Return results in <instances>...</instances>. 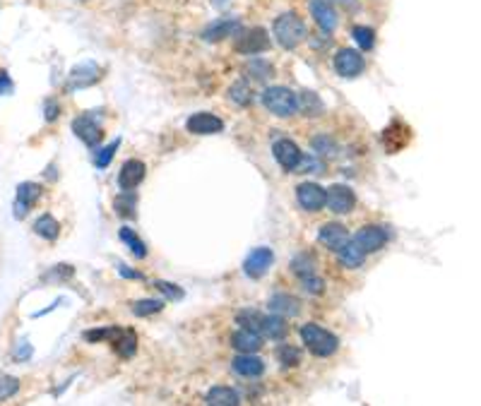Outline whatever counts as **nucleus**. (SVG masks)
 I'll list each match as a JSON object with an SVG mask.
<instances>
[{
  "label": "nucleus",
  "mask_w": 481,
  "mask_h": 406,
  "mask_svg": "<svg viewBox=\"0 0 481 406\" xmlns=\"http://www.w3.org/2000/svg\"><path fill=\"white\" fill-rule=\"evenodd\" d=\"M308 27L296 12H284L275 20V39L280 41L282 48H296L299 43L306 41Z\"/></svg>",
  "instance_id": "f257e3e1"
},
{
  "label": "nucleus",
  "mask_w": 481,
  "mask_h": 406,
  "mask_svg": "<svg viewBox=\"0 0 481 406\" xmlns=\"http://www.w3.org/2000/svg\"><path fill=\"white\" fill-rule=\"evenodd\" d=\"M301 339H303V344H306L308 351H311L313 356H320V358L332 356V353L339 348V339L334 337L332 332H327L325 327L315 325V322H308V325L301 327Z\"/></svg>",
  "instance_id": "f03ea898"
},
{
  "label": "nucleus",
  "mask_w": 481,
  "mask_h": 406,
  "mask_svg": "<svg viewBox=\"0 0 481 406\" xmlns=\"http://www.w3.org/2000/svg\"><path fill=\"white\" fill-rule=\"evenodd\" d=\"M263 106L272 116L289 118L296 113V92H291L289 87H270L263 92Z\"/></svg>",
  "instance_id": "7ed1b4c3"
},
{
  "label": "nucleus",
  "mask_w": 481,
  "mask_h": 406,
  "mask_svg": "<svg viewBox=\"0 0 481 406\" xmlns=\"http://www.w3.org/2000/svg\"><path fill=\"white\" fill-rule=\"evenodd\" d=\"M233 48H236L238 53H243V55L265 53V50L270 48V34L263 27H253L248 31H240V34L236 36Z\"/></svg>",
  "instance_id": "20e7f679"
},
{
  "label": "nucleus",
  "mask_w": 481,
  "mask_h": 406,
  "mask_svg": "<svg viewBox=\"0 0 481 406\" xmlns=\"http://www.w3.org/2000/svg\"><path fill=\"white\" fill-rule=\"evenodd\" d=\"M364 68H366V60L356 48H342L337 50V55H334V70H337L339 78H349V80L359 78V75L364 73Z\"/></svg>",
  "instance_id": "39448f33"
},
{
  "label": "nucleus",
  "mask_w": 481,
  "mask_h": 406,
  "mask_svg": "<svg viewBox=\"0 0 481 406\" xmlns=\"http://www.w3.org/2000/svg\"><path fill=\"white\" fill-rule=\"evenodd\" d=\"M352 240L366 252V255H371V252H378L381 248H385V243H388V231H385L383 226L371 224V226L359 228L356 236H354Z\"/></svg>",
  "instance_id": "423d86ee"
},
{
  "label": "nucleus",
  "mask_w": 481,
  "mask_h": 406,
  "mask_svg": "<svg viewBox=\"0 0 481 406\" xmlns=\"http://www.w3.org/2000/svg\"><path fill=\"white\" fill-rule=\"evenodd\" d=\"M325 205L334 214H349L356 207V195H354L349 186H339L337 183L325 193Z\"/></svg>",
  "instance_id": "0eeeda50"
},
{
  "label": "nucleus",
  "mask_w": 481,
  "mask_h": 406,
  "mask_svg": "<svg viewBox=\"0 0 481 406\" xmlns=\"http://www.w3.org/2000/svg\"><path fill=\"white\" fill-rule=\"evenodd\" d=\"M73 132H75V137H80L82 142L87 144V147H97V144L101 142V137H104L101 125L97 123V118L90 116V113L78 116L73 120Z\"/></svg>",
  "instance_id": "6e6552de"
},
{
  "label": "nucleus",
  "mask_w": 481,
  "mask_h": 406,
  "mask_svg": "<svg viewBox=\"0 0 481 406\" xmlns=\"http://www.w3.org/2000/svg\"><path fill=\"white\" fill-rule=\"evenodd\" d=\"M272 154H275L277 164L284 169V171H296L301 161V149L296 142H291V139H277L275 144H272Z\"/></svg>",
  "instance_id": "1a4fd4ad"
},
{
  "label": "nucleus",
  "mask_w": 481,
  "mask_h": 406,
  "mask_svg": "<svg viewBox=\"0 0 481 406\" xmlns=\"http://www.w3.org/2000/svg\"><path fill=\"white\" fill-rule=\"evenodd\" d=\"M296 200L306 212H320L325 207V190L318 183H301L296 188Z\"/></svg>",
  "instance_id": "9d476101"
},
{
  "label": "nucleus",
  "mask_w": 481,
  "mask_h": 406,
  "mask_svg": "<svg viewBox=\"0 0 481 406\" xmlns=\"http://www.w3.org/2000/svg\"><path fill=\"white\" fill-rule=\"evenodd\" d=\"M186 128L188 132H193V135H217V132L224 130V123H221V118H217L214 113L200 111L188 118Z\"/></svg>",
  "instance_id": "9b49d317"
},
{
  "label": "nucleus",
  "mask_w": 481,
  "mask_h": 406,
  "mask_svg": "<svg viewBox=\"0 0 481 406\" xmlns=\"http://www.w3.org/2000/svg\"><path fill=\"white\" fill-rule=\"evenodd\" d=\"M238 29H240V22L236 17H221V20H214L212 24H207V27L202 29V39L210 43H217V41L229 39V36L236 34Z\"/></svg>",
  "instance_id": "f8f14e48"
},
{
  "label": "nucleus",
  "mask_w": 481,
  "mask_h": 406,
  "mask_svg": "<svg viewBox=\"0 0 481 406\" xmlns=\"http://www.w3.org/2000/svg\"><path fill=\"white\" fill-rule=\"evenodd\" d=\"M41 198V186L39 183H20L17 186V200H15V219H24L34 202Z\"/></svg>",
  "instance_id": "ddd939ff"
},
{
  "label": "nucleus",
  "mask_w": 481,
  "mask_h": 406,
  "mask_svg": "<svg viewBox=\"0 0 481 406\" xmlns=\"http://www.w3.org/2000/svg\"><path fill=\"white\" fill-rule=\"evenodd\" d=\"M349 240V233H347V228L337 224V221H330V224H322L320 231H318V243L322 245V248L337 252L342 245Z\"/></svg>",
  "instance_id": "4468645a"
},
{
  "label": "nucleus",
  "mask_w": 481,
  "mask_h": 406,
  "mask_svg": "<svg viewBox=\"0 0 481 406\" xmlns=\"http://www.w3.org/2000/svg\"><path fill=\"white\" fill-rule=\"evenodd\" d=\"M144 173H147V166H144L140 159H128V161L120 166V173H118L120 190H135L144 181Z\"/></svg>",
  "instance_id": "2eb2a0df"
},
{
  "label": "nucleus",
  "mask_w": 481,
  "mask_h": 406,
  "mask_svg": "<svg viewBox=\"0 0 481 406\" xmlns=\"http://www.w3.org/2000/svg\"><path fill=\"white\" fill-rule=\"evenodd\" d=\"M311 15L325 34H332V31L337 29L339 20H337V12H334V8L330 5V0H311Z\"/></svg>",
  "instance_id": "dca6fc26"
},
{
  "label": "nucleus",
  "mask_w": 481,
  "mask_h": 406,
  "mask_svg": "<svg viewBox=\"0 0 481 406\" xmlns=\"http://www.w3.org/2000/svg\"><path fill=\"white\" fill-rule=\"evenodd\" d=\"M275 262V252H272L270 248H255L250 252L248 257H245V274L253 277V279H260L265 272L270 269V265Z\"/></svg>",
  "instance_id": "f3484780"
},
{
  "label": "nucleus",
  "mask_w": 481,
  "mask_h": 406,
  "mask_svg": "<svg viewBox=\"0 0 481 406\" xmlns=\"http://www.w3.org/2000/svg\"><path fill=\"white\" fill-rule=\"evenodd\" d=\"M231 363H233V370H236L240 378H260L265 373V360L258 358L255 353H240Z\"/></svg>",
  "instance_id": "a211bd4d"
},
{
  "label": "nucleus",
  "mask_w": 481,
  "mask_h": 406,
  "mask_svg": "<svg viewBox=\"0 0 481 406\" xmlns=\"http://www.w3.org/2000/svg\"><path fill=\"white\" fill-rule=\"evenodd\" d=\"M231 346L240 353H258L263 348V337L258 332L240 327L238 332L231 334Z\"/></svg>",
  "instance_id": "6ab92c4d"
},
{
  "label": "nucleus",
  "mask_w": 481,
  "mask_h": 406,
  "mask_svg": "<svg viewBox=\"0 0 481 406\" xmlns=\"http://www.w3.org/2000/svg\"><path fill=\"white\" fill-rule=\"evenodd\" d=\"M268 306H270L272 313L282 315V317H294V315H299V310H301L299 298H294L289 294H275L268 301Z\"/></svg>",
  "instance_id": "aec40b11"
},
{
  "label": "nucleus",
  "mask_w": 481,
  "mask_h": 406,
  "mask_svg": "<svg viewBox=\"0 0 481 406\" xmlns=\"http://www.w3.org/2000/svg\"><path fill=\"white\" fill-rule=\"evenodd\" d=\"M364 257H366V252L359 248L356 243L349 238L347 240L344 245L337 250V260H339V265L342 267H347V269H356V267H361V262H364Z\"/></svg>",
  "instance_id": "412c9836"
},
{
  "label": "nucleus",
  "mask_w": 481,
  "mask_h": 406,
  "mask_svg": "<svg viewBox=\"0 0 481 406\" xmlns=\"http://www.w3.org/2000/svg\"><path fill=\"white\" fill-rule=\"evenodd\" d=\"M97 80H99V65L92 60H87V63H82V65H78L73 70L70 87H90Z\"/></svg>",
  "instance_id": "4be33fe9"
},
{
  "label": "nucleus",
  "mask_w": 481,
  "mask_h": 406,
  "mask_svg": "<svg viewBox=\"0 0 481 406\" xmlns=\"http://www.w3.org/2000/svg\"><path fill=\"white\" fill-rule=\"evenodd\" d=\"M289 325L284 322L282 315H263V322H260V337H268V339H284V334H287Z\"/></svg>",
  "instance_id": "5701e85b"
},
{
  "label": "nucleus",
  "mask_w": 481,
  "mask_h": 406,
  "mask_svg": "<svg viewBox=\"0 0 481 406\" xmlns=\"http://www.w3.org/2000/svg\"><path fill=\"white\" fill-rule=\"evenodd\" d=\"M296 113H303V116H320L322 113V101L315 92H301L296 94Z\"/></svg>",
  "instance_id": "b1692460"
},
{
  "label": "nucleus",
  "mask_w": 481,
  "mask_h": 406,
  "mask_svg": "<svg viewBox=\"0 0 481 406\" xmlns=\"http://www.w3.org/2000/svg\"><path fill=\"white\" fill-rule=\"evenodd\" d=\"M205 399H207V404H212V406H236V404H240L238 392L231 390V387H224V385L212 387V390L207 392Z\"/></svg>",
  "instance_id": "393cba45"
},
{
  "label": "nucleus",
  "mask_w": 481,
  "mask_h": 406,
  "mask_svg": "<svg viewBox=\"0 0 481 406\" xmlns=\"http://www.w3.org/2000/svg\"><path fill=\"white\" fill-rule=\"evenodd\" d=\"M111 344L120 358H130L132 353L137 351V337H135V332H130V329H120Z\"/></svg>",
  "instance_id": "a878e982"
},
{
  "label": "nucleus",
  "mask_w": 481,
  "mask_h": 406,
  "mask_svg": "<svg viewBox=\"0 0 481 406\" xmlns=\"http://www.w3.org/2000/svg\"><path fill=\"white\" fill-rule=\"evenodd\" d=\"M34 231L39 233L41 238H46V240H56V238H58V233H60V226H58V221H56L53 217H51V214H43V217L36 219Z\"/></svg>",
  "instance_id": "bb28decb"
},
{
  "label": "nucleus",
  "mask_w": 481,
  "mask_h": 406,
  "mask_svg": "<svg viewBox=\"0 0 481 406\" xmlns=\"http://www.w3.org/2000/svg\"><path fill=\"white\" fill-rule=\"evenodd\" d=\"M135 205H137V198L132 195V190H123V195L116 200V214L118 217H125V219H130V217H135Z\"/></svg>",
  "instance_id": "cd10ccee"
},
{
  "label": "nucleus",
  "mask_w": 481,
  "mask_h": 406,
  "mask_svg": "<svg viewBox=\"0 0 481 406\" xmlns=\"http://www.w3.org/2000/svg\"><path fill=\"white\" fill-rule=\"evenodd\" d=\"M162 308H164V301H154V298H142V301L130 303L132 315H137V317L154 315V313H159Z\"/></svg>",
  "instance_id": "c85d7f7f"
},
{
  "label": "nucleus",
  "mask_w": 481,
  "mask_h": 406,
  "mask_svg": "<svg viewBox=\"0 0 481 406\" xmlns=\"http://www.w3.org/2000/svg\"><path fill=\"white\" fill-rule=\"evenodd\" d=\"M291 272H294L296 277L315 274V257L308 255V252H301V255H296L294 262H291Z\"/></svg>",
  "instance_id": "c756f323"
},
{
  "label": "nucleus",
  "mask_w": 481,
  "mask_h": 406,
  "mask_svg": "<svg viewBox=\"0 0 481 406\" xmlns=\"http://www.w3.org/2000/svg\"><path fill=\"white\" fill-rule=\"evenodd\" d=\"M120 240H123V243H128V250H130L137 260L147 257V248H144V243L135 236V233L130 231V228H120Z\"/></svg>",
  "instance_id": "7c9ffc66"
},
{
  "label": "nucleus",
  "mask_w": 481,
  "mask_h": 406,
  "mask_svg": "<svg viewBox=\"0 0 481 406\" xmlns=\"http://www.w3.org/2000/svg\"><path fill=\"white\" fill-rule=\"evenodd\" d=\"M352 36H354V41L359 43L361 50H371L373 46H376V31H373L371 27H364V24H359V27L352 29Z\"/></svg>",
  "instance_id": "2f4dec72"
},
{
  "label": "nucleus",
  "mask_w": 481,
  "mask_h": 406,
  "mask_svg": "<svg viewBox=\"0 0 481 406\" xmlns=\"http://www.w3.org/2000/svg\"><path fill=\"white\" fill-rule=\"evenodd\" d=\"M229 99L236 101L238 106H250L253 104V90H250L248 82H236V85H231Z\"/></svg>",
  "instance_id": "473e14b6"
},
{
  "label": "nucleus",
  "mask_w": 481,
  "mask_h": 406,
  "mask_svg": "<svg viewBox=\"0 0 481 406\" xmlns=\"http://www.w3.org/2000/svg\"><path fill=\"white\" fill-rule=\"evenodd\" d=\"M277 358H280V363L284 368H296L301 363V348L291 346V344H284L277 348Z\"/></svg>",
  "instance_id": "72a5a7b5"
},
{
  "label": "nucleus",
  "mask_w": 481,
  "mask_h": 406,
  "mask_svg": "<svg viewBox=\"0 0 481 406\" xmlns=\"http://www.w3.org/2000/svg\"><path fill=\"white\" fill-rule=\"evenodd\" d=\"M301 287L306 294L311 296H320L322 291H325V282L318 277V274H308V277H301Z\"/></svg>",
  "instance_id": "f704fd0d"
},
{
  "label": "nucleus",
  "mask_w": 481,
  "mask_h": 406,
  "mask_svg": "<svg viewBox=\"0 0 481 406\" xmlns=\"http://www.w3.org/2000/svg\"><path fill=\"white\" fill-rule=\"evenodd\" d=\"M120 332L118 327H104V329H90V332H85V339L87 341H113L116 339V334Z\"/></svg>",
  "instance_id": "c9c22d12"
},
{
  "label": "nucleus",
  "mask_w": 481,
  "mask_h": 406,
  "mask_svg": "<svg viewBox=\"0 0 481 406\" xmlns=\"http://www.w3.org/2000/svg\"><path fill=\"white\" fill-rule=\"evenodd\" d=\"M118 139L116 142H111V144H106L104 149L101 151H97V156H94V164H97V169H106L111 164V159H113V154H116V149H118Z\"/></svg>",
  "instance_id": "e433bc0d"
},
{
  "label": "nucleus",
  "mask_w": 481,
  "mask_h": 406,
  "mask_svg": "<svg viewBox=\"0 0 481 406\" xmlns=\"http://www.w3.org/2000/svg\"><path fill=\"white\" fill-rule=\"evenodd\" d=\"M294 173H322V161H318L315 156H301Z\"/></svg>",
  "instance_id": "4c0bfd02"
},
{
  "label": "nucleus",
  "mask_w": 481,
  "mask_h": 406,
  "mask_svg": "<svg viewBox=\"0 0 481 406\" xmlns=\"http://www.w3.org/2000/svg\"><path fill=\"white\" fill-rule=\"evenodd\" d=\"M20 390V380L10 375H0V399H10Z\"/></svg>",
  "instance_id": "58836bf2"
},
{
  "label": "nucleus",
  "mask_w": 481,
  "mask_h": 406,
  "mask_svg": "<svg viewBox=\"0 0 481 406\" xmlns=\"http://www.w3.org/2000/svg\"><path fill=\"white\" fill-rule=\"evenodd\" d=\"M313 147H315V151H318L320 156H334L337 154V144L332 142V139H327V137H315L313 139Z\"/></svg>",
  "instance_id": "ea45409f"
},
{
  "label": "nucleus",
  "mask_w": 481,
  "mask_h": 406,
  "mask_svg": "<svg viewBox=\"0 0 481 406\" xmlns=\"http://www.w3.org/2000/svg\"><path fill=\"white\" fill-rule=\"evenodd\" d=\"M154 287L162 291L164 296L171 298V301H181L183 298V291L176 287V284H169V282H154Z\"/></svg>",
  "instance_id": "a19ab883"
},
{
  "label": "nucleus",
  "mask_w": 481,
  "mask_h": 406,
  "mask_svg": "<svg viewBox=\"0 0 481 406\" xmlns=\"http://www.w3.org/2000/svg\"><path fill=\"white\" fill-rule=\"evenodd\" d=\"M248 73L255 75V80H268V75L272 78V65H268V63H263V60H253Z\"/></svg>",
  "instance_id": "79ce46f5"
},
{
  "label": "nucleus",
  "mask_w": 481,
  "mask_h": 406,
  "mask_svg": "<svg viewBox=\"0 0 481 406\" xmlns=\"http://www.w3.org/2000/svg\"><path fill=\"white\" fill-rule=\"evenodd\" d=\"M12 90H15V85H12V80L8 78V73H0V97L12 94Z\"/></svg>",
  "instance_id": "37998d69"
},
{
  "label": "nucleus",
  "mask_w": 481,
  "mask_h": 406,
  "mask_svg": "<svg viewBox=\"0 0 481 406\" xmlns=\"http://www.w3.org/2000/svg\"><path fill=\"white\" fill-rule=\"evenodd\" d=\"M58 113H60L58 104H53V101H48V104H46V120H56V118H58Z\"/></svg>",
  "instance_id": "c03bdc74"
},
{
  "label": "nucleus",
  "mask_w": 481,
  "mask_h": 406,
  "mask_svg": "<svg viewBox=\"0 0 481 406\" xmlns=\"http://www.w3.org/2000/svg\"><path fill=\"white\" fill-rule=\"evenodd\" d=\"M118 272H120V274H123V277H128V279H142L140 272H130V269H125V265H120Z\"/></svg>",
  "instance_id": "a18cd8bd"
},
{
  "label": "nucleus",
  "mask_w": 481,
  "mask_h": 406,
  "mask_svg": "<svg viewBox=\"0 0 481 406\" xmlns=\"http://www.w3.org/2000/svg\"><path fill=\"white\" fill-rule=\"evenodd\" d=\"M15 356L20 358V360H24V358H29V356H31V348L27 346V341H24V348H22V351H20V348H17Z\"/></svg>",
  "instance_id": "49530a36"
},
{
  "label": "nucleus",
  "mask_w": 481,
  "mask_h": 406,
  "mask_svg": "<svg viewBox=\"0 0 481 406\" xmlns=\"http://www.w3.org/2000/svg\"><path fill=\"white\" fill-rule=\"evenodd\" d=\"M210 3L214 5V8H219V10H221V8H226V5H229L231 0H210Z\"/></svg>",
  "instance_id": "de8ad7c7"
}]
</instances>
